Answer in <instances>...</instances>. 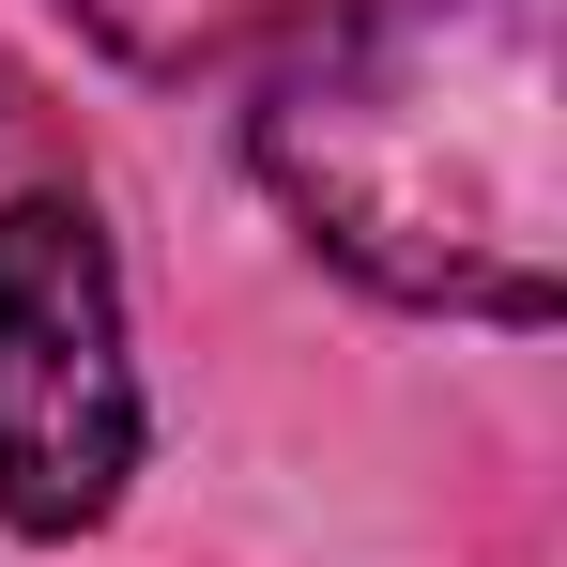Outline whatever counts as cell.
<instances>
[{
    "mask_svg": "<svg viewBox=\"0 0 567 567\" xmlns=\"http://www.w3.org/2000/svg\"><path fill=\"white\" fill-rule=\"evenodd\" d=\"M553 16L567 0H369L261 107V185L399 307L553 322L567 169H553Z\"/></svg>",
    "mask_w": 567,
    "mask_h": 567,
    "instance_id": "6da1fadb",
    "label": "cell"
},
{
    "mask_svg": "<svg viewBox=\"0 0 567 567\" xmlns=\"http://www.w3.org/2000/svg\"><path fill=\"white\" fill-rule=\"evenodd\" d=\"M138 475V369L123 277L78 199H0V522L93 537Z\"/></svg>",
    "mask_w": 567,
    "mask_h": 567,
    "instance_id": "7a4b0ae2",
    "label": "cell"
},
{
    "mask_svg": "<svg viewBox=\"0 0 567 567\" xmlns=\"http://www.w3.org/2000/svg\"><path fill=\"white\" fill-rule=\"evenodd\" d=\"M78 31H93L107 62H138V78H215V62H246L261 31H291L307 0H62Z\"/></svg>",
    "mask_w": 567,
    "mask_h": 567,
    "instance_id": "3957f363",
    "label": "cell"
}]
</instances>
